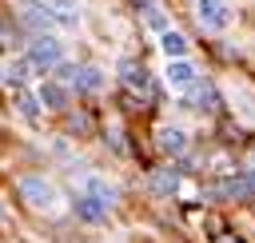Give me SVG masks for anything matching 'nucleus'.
Segmentation results:
<instances>
[{
    "instance_id": "obj_2",
    "label": "nucleus",
    "mask_w": 255,
    "mask_h": 243,
    "mask_svg": "<svg viewBox=\"0 0 255 243\" xmlns=\"http://www.w3.org/2000/svg\"><path fill=\"white\" fill-rule=\"evenodd\" d=\"M20 195H24L32 207H40V211H52V207H56V187H52L48 179H40V175H24V179H20Z\"/></svg>"
},
{
    "instance_id": "obj_10",
    "label": "nucleus",
    "mask_w": 255,
    "mask_h": 243,
    "mask_svg": "<svg viewBox=\"0 0 255 243\" xmlns=\"http://www.w3.org/2000/svg\"><path fill=\"white\" fill-rule=\"evenodd\" d=\"M32 72H36V68H32V60H28V56H24V60H8V64H4V80H8V84H16V88H24Z\"/></svg>"
},
{
    "instance_id": "obj_6",
    "label": "nucleus",
    "mask_w": 255,
    "mask_h": 243,
    "mask_svg": "<svg viewBox=\"0 0 255 243\" xmlns=\"http://www.w3.org/2000/svg\"><path fill=\"white\" fill-rule=\"evenodd\" d=\"M120 76H124V84H128L131 92H143V96L151 92V76H147V68H143V64H135V60H128Z\"/></svg>"
},
{
    "instance_id": "obj_1",
    "label": "nucleus",
    "mask_w": 255,
    "mask_h": 243,
    "mask_svg": "<svg viewBox=\"0 0 255 243\" xmlns=\"http://www.w3.org/2000/svg\"><path fill=\"white\" fill-rule=\"evenodd\" d=\"M28 60H32L36 72H52V68L64 60V48H60V40H56L52 32H40V36L28 44Z\"/></svg>"
},
{
    "instance_id": "obj_4",
    "label": "nucleus",
    "mask_w": 255,
    "mask_h": 243,
    "mask_svg": "<svg viewBox=\"0 0 255 243\" xmlns=\"http://www.w3.org/2000/svg\"><path fill=\"white\" fill-rule=\"evenodd\" d=\"M20 16H24V24H32L36 32H48V28H56V24H60V16L52 12V4H48V0H44V4L24 0V4H20Z\"/></svg>"
},
{
    "instance_id": "obj_11",
    "label": "nucleus",
    "mask_w": 255,
    "mask_h": 243,
    "mask_svg": "<svg viewBox=\"0 0 255 243\" xmlns=\"http://www.w3.org/2000/svg\"><path fill=\"white\" fill-rule=\"evenodd\" d=\"M159 147L171 151V155H183V151H187V131H183V127H163V131H159Z\"/></svg>"
},
{
    "instance_id": "obj_3",
    "label": "nucleus",
    "mask_w": 255,
    "mask_h": 243,
    "mask_svg": "<svg viewBox=\"0 0 255 243\" xmlns=\"http://www.w3.org/2000/svg\"><path fill=\"white\" fill-rule=\"evenodd\" d=\"M195 16H199V24L211 28V32H223V28L231 24L227 0H195Z\"/></svg>"
},
{
    "instance_id": "obj_15",
    "label": "nucleus",
    "mask_w": 255,
    "mask_h": 243,
    "mask_svg": "<svg viewBox=\"0 0 255 243\" xmlns=\"http://www.w3.org/2000/svg\"><path fill=\"white\" fill-rule=\"evenodd\" d=\"M151 187H155L159 195H175V187H179V175H175L171 167H163V171H155V179H151Z\"/></svg>"
},
{
    "instance_id": "obj_17",
    "label": "nucleus",
    "mask_w": 255,
    "mask_h": 243,
    "mask_svg": "<svg viewBox=\"0 0 255 243\" xmlns=\"http://www.w3.org/2000/svg\"><path fill=\"white\" fill-rule=\"evenodd\" d=\"M16 108H20V116H24V120H36V116H40V96L20 92V96H16Z\"/></svg>"
},
{
    "instance_id": "obj_22",
    "label": "nucleus",
    "mask_w": 255,
    "mask_h": 243,
    "mask_svg": "<svg viewBox=\"0 0 255 243\" xmlns=\"http://www.w3.org/2000/svg\"><path fill=\"white\" fill-rule=\"evenodd\" d=\"M135 4H139V0H135Z\"/></svg>"
},
{
    "instance_id": "obj_20",
    "label": "nucleus",
    "mask_w": 255,
    "mask_h": 243,
    "mask_svg": "<svg viewBox=\"0 0 255 243\" xmlns=\"http://www.w3.org/2000/svg\"><path fill=\"white\" fill-rule=\"evenodd\" d=\"M147 24H151V28H163V12H159V8H155V4H151V8H147Z\"/></svg>"
},
{
    "instance_id": "obj_19",
    "label": "nucleus",
    "mask_w": 255,
    "mask_h": 243,
    "mask_svg": "<svg viewBox=\"0 0 255 243\" xmlns=\"http://www.w3.org/2000/svg\"><path fill=\"white\" fill-rule=\"evenodd\" d=\"M56 76H60L64 84H76V76H80V68H76V64H64V60H60V64H56Z\"/></svg>"
},
{
    "instance_id": "obj_13",
    "label": "nucleus",
    "mask_w": 255,
    "mask_h": 243,
    "mask_svg": "<svg viewBox=\"0 0 255 243\" xmlns=\"http://www.w3.org/2000/svg\"><path fill=\"white\" fill-rule=\"evenodd\" d=\"M48 4H52V12L60 16L64 28H76V24H80V8H76V0H48Z\"/></svg>"
},
{
    "instance_id": "obj_21",
    "label": "nucleus",
    "mask_w": 255,
    "mask_h": 243,
    "mask_svg": "<svg viewBox=\"0 0 255 243\" xmlns=\"http://www.w3.org/2000/svg\"><path fill=\"white\" fill-rule=\"evenodd\" d=\"M4 223H8V215H4V207H0V227H4Z\"/></svg>"
},
{
    "instance_id": "obj_7",
    "label": "nucleus",
    "mask_w": 255,
    "mask_h": 243,
    "mask_svg": "<svg viewBox=\"0 0 255 243\" xmlns=\"http://www.w3.org/2000/svg\"><path fill=\"white\" fill-rule=\"evenodd\" d=\"M108 211H112V207H104L96 195H88V191H84V195H76V215H80V219H88V223H100Z\"/></svg>"
},
{
    "instance_id": "obj_9",
    "label": "nucleus",
    "mask_w": 255,
    "mask_h": 243,
    "mask_svg": "<svg viewBox=\"0 0 255 243\" xmlns=\"http://www.w3.org/2000/svg\"><path fill=\"white\" fill-rule=\"evenodd\" d=\"M215 191H219L223 199H247V195H255V175H251V179H223Z\"/></svg>"
},
{
    "instance_id": "obj_18",
    "label": "nucleus",
    "mask_w": 255,
    "mask_h": 243,
    "mask_svg": "<svg viewBox=\"0 0 255 243\" xmlns=\"http://www.w3.org/2000/svg\"><path fill=\"white\" fill-rule=\"evenodd\" d=\"M195 104H199V112H215V108H219V104H215V92H211L207 84L199 88V96H195Z\"/></svg>"
},
{
    "instance_id": "obj_14",
    "label": "nucleus",
    "mask_w": 255,
    "mask_h": 243,
    "mask_svg": "<svg viewBox=\"0 0 255 243\" xmlns=\"http://www.w3.org/2000/svg\"><path fill=\"white\" fill-rule=\"evenodd\" d=\"M159 48H163V56H167V60H175V56H183V52H187V40H183L179 32H171V28H167V32L159 36Z\"/></svg>"
},
{
    "instance_id": "obj_16",
    "label": "nucleus",
    "mask_w": 255,
    "mask_h": 243,
    "mask_svg": "<svg viewBox=\"0 0 255 243\" xmlns=\"http://www.w3.org/2000/svg\"><path fill=\"white\" fill-rule=\"evenodd\" d=\"M100 84H104V72L100 68H80V76H76V88L80 92H96Z\"/></svg>"
},
{
    "instance_id": "obj_5",
    "label": "nucleus",
    "mask_w": 255,
    "mask_h": 243,
    "mask_svg": "<svg viewBox=\"0 0 255 243\" xmlns=\"http://www.w3.org/2000/svg\"><path fill=\"white\" fill-rule=\"evenodd\" d=\"M163 76H167V84H171V88H187V84H195V68H191L183 56L167 60V72H163Z\"/></svg>"
},
{
    "instance_id": "obj_8",
    "label": "nucleus",
    "mask_w": 255,
    "mask_h": 243,
    "mask_svg": "<svg viewBox=\"0 0 255 243\" xmlns=\"http://www.w3.org/2000/svg\"><path fill=\"white\" fill-rule=\"evenodd\" d=\"M36 96H40V104H44V108H52V112H64V108H68V92H64L60 84H52V80H44Z\"/></svg>"
},
{
    "instance_id": "obj_12",
    "label": "nucleus",
    "mask_w": 255,
    "mask_h": 243,
    "mask_svg": "<svg viewBox=\"0 0 255 243\" xmlns=\"http://www.w3.org/2000/svg\"><path fill=\"white\" fill-rule=\"evenodd\" d=\"M84 191H88V195H96V199H100L104 207H112V203H116V187H112V183H108L104 175H88Z\"/></svg>"
}]
</instances>
